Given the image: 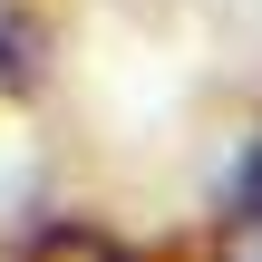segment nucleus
<instances>
[{
    "label": "nucleus",
    "mask_w": 262,
    "mask_h": 262,
    "mask_svg": "<svg viewBox=\"0 0 262 262\" xmlns=\"http://www.w3.org/2000/svg\"><path fill=\"white\" fill-rule=\"evenodd\" d=\"M19 262H136L117 233H97V224H49V233H29Z\"/></svg>",
    "instance_id": "obj_2"
},
{
    "label": "nucleus",
    "mask_w": 262,
    "mask_h": 262,
    "mask_svg": "<svg viewBox=\"0 0 262 262\" xmlns=\"http://www.w3.org/2000/svg\"><path fill=\"white\" fill-rule=\"evenodd\" d=\"M0 88H29V29H0Z\"/></svg>",
    "instance_id": "obj_3"
},
{
    "label": "nucleus",
    "mask_w": 262,
    "mask_h": 262,
    "mask_svg": "<svg viewBox=\"0 0 262 262\" xmlns=\"http://www.w3.org/2000/svg\"><path fill=\"white\" fill-rule=\"evenodd\" d=\"M214 262H262V136L243 146L233 185H224V214H214Z\"/></svg>",
    "instance_id": "obj_1"
}]
</instances>
